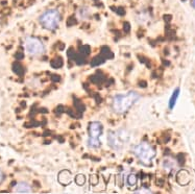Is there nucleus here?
I'll list each match as a JSON object with an SVG mask.
<instances>
[{
	"instance_id": "2eb2a0df",
	"label": "nucleus",
	"mask_w": 195,
	"mask_h": 194,
	"mask_svg": "<svg viewBox=\"0 0 195 194\" xmlns=\"http://www.w3.org/2000/svg\"><path fill=\"white\" fill-rule=\"evenodd\" d=\"M2 178H3V174H2L1 170H0V182H1V181H2Z\"/></svg>"
},
{
	"instance_id": "f257e3e1",
	"label": "nucleus",
	"mask_w": 195,
	"mask_h": 194,
	"mask_svg": "<svg viewBox=\"0 0 195 194\" xmlns=\"http://www.w3.org/2000/svg\"><path fill=\"white\" fill-rule=\"evenodd\" d=\"M140 95L136 92L131 91L125 94H118L113 98L112 108L117 114H123L127 112L137 101L140 99Z\"/></svg>"
},
{
	"instance_id": "6e6552de",
	"label": "nucleus",
	"mask_w": 195,
	"mask_h": 194,
	"mask_svg": "<svg viewBox=\"0 0 195 194\" xmlns=\"http://www.w3.org/2000/svg\"><path fill=\"white\" fill-rule=\"evenodd\" d=\"M176 166V163L174 160L172 159H169V158H167V159H165L163 161V168L165 170H172L174 167Z\"/></svg>"
},
{
	"instance_id": "39448f33",
	"label": "nucleus",
	"mask_w": 195,
	"mask_h": 194,
	"mask_svg": "<svg viewBox=\"0 0 195 194\" xmlns=\"http://www.w3.org/2000/svg\"><path fill=\"white\" fill-rule=\"evenodd\" d=\"M25 50L29 55L38 57V55H41L45 51V47L42 41L39 40L38 38L28 37L25 40Z\"/></svg>"
},
{
	"instance_id": "4468645a",
	"label": "nucleus",
	"mask_w": 195,
	"mask_h": 194,
	"mask_svg": "<svg viewBox=\"0 0 195 194\" xmlns=\"http://www.w3.org/2000/svg\"><path fill=\"white\" fill-rule=\"evenodd\" d=\"M128 181H130V182H131V185H134V184H136V177L134 174H131L130 177H128Z\"/></svg>"
},
{
	"instance_id": "1a4fd4ad",
	"label": "nucleus",
	"mask_w": 195,
	"mask_h": 194,
	"mask_svg": "<svg viewBox=\"0 0 195 194\" xmlns=\"http://www.w3.org/2000/svg\"><path fill=\"white\" fill-rule=\"evenodd\" d=\"M77 15H78V17H79V19L85 20L90 16V9H89L87 6H82L79 9H78Z\"/></svg>"
},
{
	"instance_id": "f8f14e48",
	"label": "nucleus",
	"mask_w": 195,
	"mask_h": 194,
	"mask_svg": "<svg viewBox=\"0 0 195 194\" xmlns=\"http://www.w3.org/2000/svg\"><path fill=\"white\" fill-rule=\"evenodd\" d=\"M13 70H14V72L17 73V74H21V73L23 72L22 66L19 65V64H14V65H13Z\"/></svg>"
},
{
	"instance_id": "9b49d317",
	"label": "nucleus",
	"mask_w": 195,
	"mask_h": 194,
	"mask_svg": "<svg viewBox=\"0 0 195 194\" xmlns=\"http://www.w3.org/2000/svg\"><path fill=\"white\" fill-rule=\"evenodd\" d=\"M179 95V89L177 88L174 90V92L172 93V95L170 97V100H169V109H173V106H175L176 103V99Z\"/></svg>"
},
{
	"instance_id": "f03ea898",
	"label": "nucleus",
	"mask_w": 195,
	"mask_h": 194,
	"mask_svg": "<svg viewBox=\"0 0 195 194\" xmlns=\"http://www.w3.org/2000/svg\"><path fill=\"white\" fill-rule=\"evenodd\" d=\"M131 139V134L127 129H119L117 131H111L108 134V144L111 148L120 151L123 150Z\"/></svg>"
},
{
	"instance_id": "9d476101",
	"label": "nucleus",
	"mask_w": 195,
	"mask_h": 194,
	"mask_svg": "<svg viewBox=\"0 0 195 194\" xmlns=\"http://www.w3.org/2000/svg\"><path fill=\"white\" fill-rule=\"evenodd\" d=\"M88 146L90 148H98L100 146V140L99 138H92L90 137L88 139Z\"/></svg>"
},
{
	"instance_id": "dca6fc26",
	"label": "nucleus",
	"mask_w": 195,
	"mask_h": 194,
	"mask_svg": "<svg viewBox=\"0 0 195 194\" xmlns=\"http://www.w3.org/2000/svg\"><path fill=\"white\" fill-rule=\"evenodd\" d=\"M192 6H193L194 7V9H195V0H192Z\"/></svg>"
},
{
	"instance_id": "20e7f679",
	"label": "nucleus",
	"mask_w": 195,
	"mask_h": 194,
	"mask_svg": "<svg viewBox=\"0 0 195 194\" xmlns=\"http://www.w3.org/2000/svg\"><path fill=\"white\" fill-rule=\"evenodd\" d=\"M39 21L45 29L55 30L59 27V24L61 22V14L57 9H47L46 12H44L40 16Z\"/></svg>"
},
{
	"instance_id": "423d86ee",
	"label": "nucleus",
	"mask_w": 195,
	"mask_h": 194,
	"mask_svg": "<svg viewBox=\"0 0 195 194\" xmlns=\"http://www.w3.org/2000/svg\"><path fill=\"white\" fill-rule=\"evenodd\" d=\"M102 134V125L100 122H91L89 125V135L92 138H99Z\"/></svg>"
},
{
	"instance_id": "ddd939ff",
	"label": "nucleus",
	"mask_w": 195,
	"mask_h": 194,
	"mask_svg": "<svg viewBox=\"0 0 195 194\" xmlns=\"http://www.w3.org/2000/svg\"><path fill=\"white\" fill-rule=\"evenodd\" d=\"M136 193H151V191L149 190V189H146V188H142L140 190L138 191H135Z\"/></svg>"
},
{
	"instance_id": "7ed1b4c3",
	"label": "nucleus",
	"mask_w": 195,
	"mask_h": 194,
	"mask_svg": "<svg viewBox=\"0 0 195 194\" xmlns=\"http://www.w3.org/2000/svg\"><path fill=\"white\" fill-rule=\"evenodd\" d=\"M133 154L136 155L137 159L145 166H149L153 163V158L156 157V149L147 142H141L135 145L131 149Z\"/></svg>"
},
{
	"instance_id": "f3484780",
	"label": "nucleus",
	"mask_w": 195,
	"mask_h": 194,
	"mask_svg": "<svg viewBox=\"0 0 195 194\" xmlns=\"http://www.w3.org/2000/svg\"><path fill=\"white\" fill-rule=\"evenodd\" d=\"M184 1H185V0H184Z\"/></svg>"
},
{
	"instance_id": "0eeeda50",
	"label": "nucleus",
	"mask_w": 195,
	"mask_h": 194,
	"mask_svg": "<svg viewBox=\"0 0 195 194\" xmlns=\"http://www.w3.org/2000/svg\"><path fill=\"white\" fill-rule=\"evenodd\" d=\"M15 192L16 193H31L32 189L28 183L21 182V183L17 184V186L15 187Z\"/></svg>"
}]
</instances>
